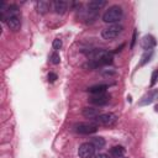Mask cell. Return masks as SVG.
<instances>
[{"label":"cell","mask_w":158,"mask_h":158,"mask_svg":"<svg viewBox=\"0 0 158 158\" xmlns=\"http://www.w3.org/2000/svg\"><path fill=\"white\" fill-rule=\"evenodd\" d=\"M90 59L89 62L84 65L89 69H98L102 65H107V64H111L114 62V56H112V52H109V51H105V49H91L89 52L85 53Z\"/></svg>","instance_id":"obj_1"},{"label":"cell","mask_w":158,"mask_h":158,"mask_svg":"<svg viewBox=\"0 0 158 158\" xmlns=\"http://www.w3.org/2000/svg\"><path fill=\"white\" fill-rule=\"evenodd\" d=\"M5 22L7 25V27L11 31H19L21 27V15L19 11L17 5L11 4L7 6L6 14H5Z\"/></svg>","instance_id":"obj_2"},{"label":"cell","mask_w":158,"mask_h":158,"mask_svg":"<svg viewBox=\"0 0 158 158\" xmlns=\"http://www.w3.org/2000/svg\"><path fill=\"white\" fill-rule=\"evenodd\" d=\"M122 15H123V11H122V7L118 6V5H112L110 6L102 15V21L105 23H116L118 22L121 19H122Z\"/></svg>","instance_id":"obj_3"},{"label":"cell","mask_w":158,"mask_h":158,"mask_svg":"<svg viewBox=\"0 0 158 158\" xmlns=\"http://www.w3.org/2000/svg\"><path fill=\"white\" fill-rule=\"evenodd\" d=\"M122 31H123V26H122V25L114 23V25H110V26L105 27V28L101 31V37H102L104 40L112 41V40H115Z\"/></svg>","instance_id":"obj_4"},{"label":"cell","mask_w":158,"mask_h":158,"mask_svg":"<svg viewBox=\"0 0 158 158\" xmlns=\"http://www.w3.org/2000/svg\"><path fill=\"white\" fill-rule=\"evenodd\" d=\"M98 123L95 122H78L74 125V131L81 135H91L98 131Z\"/></svg>","instance_id":"obj_5"},{"label":"cell","mask_w":158,"mask_h":158,"mask_svg":"<svg viewBox=\"0 0 158 158\" xmlns=\"http://www.w3.org/2000/svg\"><path fill=\"white\" fill-rule=\"evenodd\" d=\"M117 121V116L112 112H101L98 117L94 118V122L102 126H112Z\"/></svg>","instance_id":"obj_6"},{"label":"cell","mask_w":158,"mask_h":158,"mask_svg":"<svg viewBox=\"0 0 158 158\" xmlns=\"http://www.w3.org/2000/svg\"><path fill=\"white\" fill-rule=\"evenodd\" d=\"M95 147L90 142H84L78 148V156L80 158H94L95 156Z\"/></svg>","instance_id":"obj_7"},{"label":"cell","mask_w":158,"mask_h":158,"mask_svg":"<svg viewBox=\"0 0 158 158\" xmlns=\"http://www.w3.org/2000/svg\"><path fill=\"white\" fill-rule=\"evenodd\" d=\"M88 101H89L90 104L95 105V106H104V105H106V104L110 101V95H107V94H105V93H104V94L91 95V96H89Z\"/></svg>","instance_id":"obj_8"},{"label":"cell","mask_w":158,"mask_h":158,"mask_svg":"<svg viewBox=\"0 0 158 158\" xmlns=\"http://www.w3.org/2000/svg\"><path fill=\"white\" fill-rule=\"evenodd\" d=\"M157 100H158V89H153L139 100L138 105L139 106H146V105H149V104H152Z\"/></svg>","instance_id":"obj_9"},{"label":"cell","mask_w":158,"mask_h":158,"mask_svg":"<svg viewBox=\"0 0 158 158\" xmlns=\"http://www.w3.org/2000/svg\"><path fill=\"white\" fill-rule=\"evenodd\" d=\"M157 44V41L156 38L152 36V35H146L143 36L142 41H141V47L144 49V51H148V49H152L153 47H156Z\"/></svg>","instance_id":"obj_10"},{"label":"cell","mask_w":158,"mask_h":158,"mask_svg":"<svg viewBox=\"0 0 158 158\" xmlns=\"http://www.w3.org/2000/svg\"><path fill=\"white\" fill-rule=\"evenodd\" d=\"M68 9V1L65 0H54L53 1V10L56 11V14L63 15Z\"/></svg>","instance_id":"obj_11"},{"label":"cell","mask_w":158,"mask_h":158,"mask_svg":"<svg viewBox=\"0 0 158 158\" xmlns=\"http://www.w3.org/2000/svg\"><path fill=\"white\" fill-rule=\"evenodd\" d=\"M81 114H83V116H84V117L94 120V118H95V117H98V116H99L101 112H100V110H99V109H96V107H93V106H86V107H84V109H83Z\"/></svg>","instance_id":"obj_12"},{"label":"cell","mask_w":158,"mask_h":158,"mask_svg":"<svg viewBox=\"0 0 158 158\" xmlns=\"http://www.w3.org/2000/svg\"><path fill=\"white\" fill-rule=\"evenodd\" d=\"M109 85L107 84H98V85H93L88 89V91L91 94V95H96V94H104L106 90H107Z\"/></svg>","instance_id":"obj_13"},{"label":"cell","mask_w":158,"mask_h":158,"mask_svg":"<svg viewBox=\"0 0 158 158\" xmlns=\"http://www.w3.org/2000/svg\"><path fill=\"white\" fill-rule=\"evenodd\" d=\"M107 2L105 0H91L88 2V9L91 10V11H98L100 10L101 7H104Z\"/></svg>","instance_id":"obj_14"},{"label":"cell","mask_w":158,"mask_h":158,"mask_svg":"<svg viewBox=\"0 0 158 158\" xmlns=\"http://www.w3.org/2000/svg\"><path fill=\"white\" fill-rule=\"evenodd\" d=\"M126 153V149L122 147V146H114L111 149H110V154L114 157V158H122Z\"/></svg>","instance_id":"obj_15"},{"label":"cell","mask_w":158,"mask_h":158,"mask_svg":"<svg viewBox=\"0 0 158 158\" xmlns=\"http://www.w3.org/2000/svg\"><path fill=\"white\" fill-rule=\"evenodd\" d=\"M36 7H37V11L40 14H46L49 10L51 4L48 1H46V0H38L37 4H36Z\"/></svg>","instance_id":"obj_16"},{"label":"cell","mask_w":158,"mask_h":158,"mask_svg":"<svg viewBox=\"0 0 158 158\" xmlns=\"http://www.w3.org/2000/svg\"><path fill=\"white\" fill-rule=\"evenodd\" d=\"M153 49H148V51H144L143 52V54L141 56V60H139V67H142V65H144V64H147L151 59H152V57H153Z\"/></svg>","instance_id":"obj_17"},{"label":"cell","mask_w":158,"mask_h":158,"mask_svg":"<svg viewBox=\"0 0 158 158\" xmlns=\"http://www.w3.org/2000/svg\"><path fill=\"white\" fill-rule=\"evenodd\" d=\"M90 143H91L95 148H99V149H100V148H104V147H105V143H106V142H105V139H104L102 137L99 136V137H93L91 141H90Z\"/></svg>","instance_id":"obj_18"},{"label":"cell","mask_w":158,"mask_h":158,"mask_svg":"<svg viewBox=\"0 0 158 158\" xmlns=\"http://www.w3.org/2000/svg\"><path fill=\"white\" fill-rule=\"evenodd\" d=\"M157 81H158V69H154L153 73H152V75H151V83H149V85L151 86H154Z\"/></svg>","instance_id":"obj_19"},{"label":"cell","mask_w":158,"mask_h":158,"mask_svg":"<svg viewBox=\"0 0 158 158\" xmlns=\"http://www.w3.org/2000/svg\"><path fill=\"white\" fill-rule=\"evenodd\" d=\"M49 59H51V62H52L53 64H59V62H60V57H59V54H58L56 51H54V52L51 54Z\"/></svg>","instance_id":"obj_20"},{"label":"cell","mask_w":158,"mask_h":158,"mask_svg":"<svg viewBox=\"0 0 158 158\" xmlns=\"http://www.w3.org/2000/svg\"><path fill=\"white\" fill-rule=\"evenodd\" d=\"M52 46H53V49L57 52V51L60 49V47H62V41H60L59 38H56V40L53 41V44H52Z\"/></svg>","instance_id":"obj_21"},{"label":"cell","mask_w":158,"mask_h":158,"mask_svg":"<svg viewBox=\"0 0 158 158\" xmlns=\"http://www.w3.org/2000/svg\"><path fill=\"white\" fill-rule=\"evenodd\" d=\"M136 41H137V30H135V31H133V35H132V40H131V43H130V48H131V49L135 47Z\"/></svg>","instance_id":"obj_22"},{"label":"cell","mask_w":158,"mask_h":158,"mask_svg":"<svg viewBox=\"0 0 158 158\" xmlns=\"http://www.w3.org/2000/svg\"><path fill=\"white\" fill-rule=\"evenodd\" d=\"M101 74H102L104 77H111V75H115L116 72H114V70H102Z\"/></svg>","instance_id":"obj_23"},{"label":"cell","mask_w":158,"mask_h":158,"mask_svg":"<svg viewBox=\"0 0 158 158\" xmlns=\"http://www.w3.org/2000/svg\"><path fill=\"white\" fill-rule=\"evenodd\" d=\"M57 80V74L56 73H48V81L53 83Z\"/></svg>","instance_id":"obj_24"},{"label":"cell","mask_w":158,"mask_h":158,"mask_svg":"<svg viewBox=\"0 0 158 158\" xmlns=\"http://www.w3.org/2000/svg\"><path fill=\"white\" fill-rule=\"evenodd\" d=\"M94 158H110V157L106 153H98V154L94 156Z\"/></svg>","instance_id":"obj_25"},{"label":"cell","mask_w":158,"mask_h":158,"mask_svg":"<svg viewBox=\"0 0 158 158\" xmlns=\"http://www.w3.org/2000/svg\"><path fill=\"white\" fill-rule=\"evenodd\" d=\"M123 46H125V44H121V46H120V47H117V48H116V49H115V51H114V53H117V52H120V51H121V49H122V48H123Z\"/></svg>","instance_id":"obj_26"},{"label":"cell","mask_w":158,"mask_h":158,"mask_svg":"<svg viewBox=\"0 0 158 158\" xmlns=\"http://www.w3.org/2000/svg\"><path fill=\"white\" fill-rule=\"evenodd\" d=\"M154 111H156V112H158V104L156 105V107H154Z\"/></svg>","instance_id":"obj_27"},{"label":"cell","mask_w":158,"mask_h":158,"mask_svg":"<svg viewBox=\"0 0 158 158\" xmlns=\"http://www.w3.org/2000/svg\"><path fill=\"white\" fill-rule=\"evenodd\" d=\"M122 158H127V157H122Z\"/></svg>","instance_id":"obj_28"}]
</instances>
